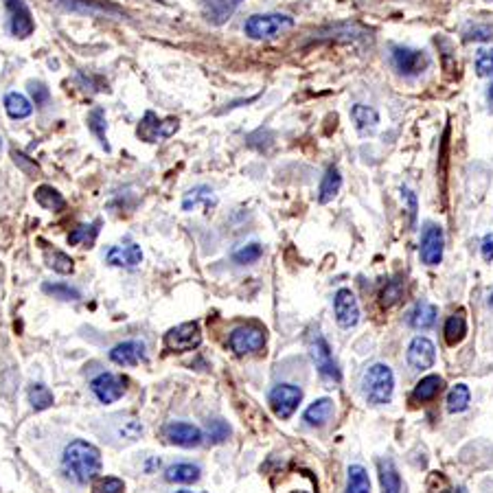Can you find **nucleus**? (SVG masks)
<instances>
[{"instance_id":"obj_23","label":"nucleus","mask_w":493,"mask_h":493,"mask_svg":"<svg viewBox=\"0 0 493 493\" xmlns=\"http://www.w3.org/2000/svg\"><path fill=\"white\" fill-rule=\"evenodd\" d=\"M333 417V401L323 397V399H316L314 403H309L305 414H303V419L307 421V426L311 428H320L325 426L329 419Z\"/></svg>"},{"instance_id":"obj_33","label":"nucleus","mask_w":493,"mask_h":493,"mask_svg":"<svg viewBox=\"0 0 493 493\" xmlns=\"http://www.w3.org/2000/svg\"><path fill=\"white\" fill-rule=\"evenodd\" d=\"M44 259H46V266L53 268L60 274H70L75 270V261L62 250L58 248H44Z\"/></svg>"},{"instance_id":"obj_42","label":"nucleus","mask_w":493,"mask_h":493,"mask_svg":"<svg viewBox=\"0 0 493 493\" xmlns=\"http://www.w3.org/2000/svg\"><path fill=\"white\" fill-rule=\"evenodd\" d=\"M29 94H31V99H33V103L38 108H44L46 103L50 101V90L42 82H29Z\"/></svg>"},{"instance_id":"obj_10","label":"nucleus","mask_w":493,"mask_h":493,"mask_svg":"<svg viewBox=\"0 0 493 493\" xmlns=\"http://www.w3.org/2000/svg\"><path fill=\"white\" fill-rule=\"evenodd\" d=\"M311 359H314L316 371L325 381H329V384H338L340 381V377H342L340 369H338V364H335L331 349H329V345H327V340L323 338V335H318V338L314 340V345H311Z\"/></svg>"},{"instance_id":"obj_9","label":"nucleus","mask_w":493,"mask_h":493,"mask_svg":"<svg viewBox=\"0 0 493 493\" xmlns=\"http://www.w3.org/2000/svg\"><path fill=\"white\" fill-rule=\"evenodd\" d=\"M5 9L9 13V31L18 40H27L36 31L33 13L24 0H5Z\"/></svg>"},{"instance_id":"obj_24","label":"nucleus","mask_w":493,"mask_h":493,"mask_svg":"<svg viewBox=\"0 0 493 493\" xmlns=\"http://www.w3.org/2000/svg\"><path fill=\"white\" fill-rule=\"evenodd\" d=\"M379 482H381V493H401V476L393 458L379 460Z\"/></svg>"},{"instance_id":"obj_25","label":"nucleus","mask_w":493,"mask_h":493,"mask_svg":"<svg viewBox=\"0 0 493 493\" xmlns=\"http://www.w3.org/2000/svg\"><path fill=\"white\" fill-rule=\"evenodd\" d=\"M202 470L197 465L193 462H175L171 467H167L165 472V480L167 482H180V484H189V482H195L200 478Z\"/></svg>"},{"instance_id":"obj_11","label":"nucleus","mask_w":493,"mask_h":493,"mask_svg":"<svg viewBox=\"0 0 493 493\" xmlns=\"http://www.w3.org/2000/svg\"><path fill=\"white\" fill-rule=\"evenodd\" d=\"M333 314L340 327L351 329L359 323V305L349 288H340L333 294Z\"/></svg>"},{"instance_id":"obj_49","label":"nucleus","mask_w":493,"mask_h":493,"mask_svg":"<svg viewBox=\"0 0 493 493\" xmlns=\"http://www.w3.org/2000/svg\"><path fill=\"white\" fill-rule=\"evenodd\" d=\"M175 493H206V491H193V489H180Z\"/></svg>"},{"instance_id":"obj_31","label":"nucleus","mask_w":493,"mask_h":493,"mask_svg":"<svg viewBox=\"0 0 493 493\" xmlns=\"http://www.w3.org/2000/svg\"><path fill=\"white\" fill-rule=\"evenodd\" d=\"M99 226H101V220H94L92 224H80L77 226L70 235H68V244L70 246H92L97 235H99Z\"/></svg>"},{"instance_id":"obj_21","label":"nucleus","mask_w":493,"mask_h":493,"mask_svg":"<svg viewBox=\"0 0 493 493\" xmlns=\"http://www.w3.org/2000/svg\"><path fill=\"white\" fill-rule=\"evenodd\" d=\"M436 318H438V307L428 303V300H421L412 307L410 316H408V325L412 329L426 331V329H432L436 325Z\"/></svg>"},{"instance_id":"obj_22","label":"nucleus","mask_w":493,"mask_h":493,"mask_svg":"<svg viewBox=\"0 0 493 493\" xmlns=\"http://www.w3.org/2000/svg\"><path fill=\"white\" fill-rule=\"evenodd\" d=\"M340 189H342V173H340V169H338V167L331 165V167L325 171L323 180H320V187H318V202H320V204L331 202L335 195L340 193Z\"/></svg>"},{"instance_id":"obj_6","label":"nucleus","mask_w":493,"mask_h":493,"mask_svg":"<svg viewBox=\"0 0 493 493\" xmlns=\"http://www.w3.org/2000/svg\"><path fill=\"white\" fill-rule=\"evenodd\" d=\"M200 345H202V331H200V325L195 320L178 325V327L169 329L167 335H165V347L169 351H175V353L193 351Z\"/></svg>"},{"instance_id":"obj_29","label":"nucleus","mask_w":493,"mask_h":493,"mask_svg":"<svg viewBox=\"0 0 493 493\" xmlns=\"http://www.w3.org/2000/svg\"><path fill=\"white\" fill-rule=\"evenodd\" d=\"M443 335H445V342L450 347H456L462 342V338L467 335V320H465V314L462 311H458V314L450 316L445 320V327H443Z\"/></svg>"},{"instance_id":"obj_28","label":"nucleus","mask_w":493,"mask_h":493,"mask_svg":"<svg viewBox=\"0 0 493 493\" xmlns=\"http://www.w3.org/2000/svg\"><path fill=\"white\" fill-rule=\"evenodd\" d=\"M36 202L42 206V209L53 211V213L62 211L66 206V200L62 197V193L58 189H53L50 185H42V187L36 189Z\"/></svg>"},{"instance_id":"obj_3","label":"nucleus","mask_w":493,"mask_h":493,"mask_svg":"<svg viewBox=\"0 0 493 493\" xmlns=\"http://www.w3.org/2000/svg\"><path fill=\"white\" fill-rule=\"evenodd\" d=\"M294 27V18L285 13H254L244 22V33L250 40H272Z\"/></svg>"},{"instance_id":"obj_7","label":"nucleus","mask_w":493,"mask_h":493,"mask_svg":"<svg viewBox=\"0 0 493 493\" xmlns=\"http://www.w3.org/2000/svg\"><path fill=\"white\" fill-rule=\"evenodd\" d=\"M391 62L403 77H419L430 66V60L423 50L410 46H393Z\"/></svg>"},{"instance_id":"obj_2","label":"nucleus","mask_w":493,"mask_h":493,"mask_svg":"<svg viewBox=\"0 0 493 493\" xmlns=\"http://www.w3.org/2000/svg\"><path fill=\"white\" fill-rule=\"evenodd\" d=\"M395 391V375L388 364H373L367 369L364 377H362V393H364L367 401L373 406H381L393 399Z\"/></svg>"},{"instance_id":"obj_1","label":"nucleus","mask_w":493,"mask_h":493,"mask_svg":"<svg viewBox=\"0 0 493 493\" xmlns=\"http://www.w3.org/2000/svg\"><path fill=\"white\" fill-rule=\"evenodd\" d=\"M62 472L77 484H88L101 472V454L88 440H70L62 454Z\"/></svg>"},{"instance_id":"obj_32","label":"nucleus","mask_w":493,"mask_h":493,"mask_svg":"<svg viewBox=\"0 0 493 493\" xmlns=\"http://www.w3.org/2000/svg\"><path fill=\"white\" fill-rule=\"evenodd\" d=\"M106 112H103V108H92L88 112V129L97 136V141L101 143V147L110 151V145H108V139H106Z\"/></svg>"},{"instance_id":"obj_45","label":"nucleus","mask_w":493,"mask_h":493,"mask_svg":"<svg viewBox=\"0 0 493 493\" xmlns=\"http://www.w3.org/2000/svg\"><path fill=\"white\" fill-rule=\"evenodd\" d=\"M491 27H472V29H467L465 31V40L470 42V40H489L491 38Z\"/></svg>"},{"instance_id":"obj_48","label":"nucleus","mask_w":493,"mask_h":493,"mask_svg":"<svg viewBox=\"0 0 493 493\" xmlns=\"http://www.w3.org/2000/svg\"><path fill=\"white\" fill-rule=\"evenodd\" d=\"M487 97H489V103H491V110H493V84L489 86V92H487Z\"/></svg>"},{"instance_id":"obj_19","label":"nucleus","mask_w":493,"mask_h":493,"mask_svg":"<svg viewBox=\"0 0 493 493\" xmlns=\"http://www.w3.org/2000/svg\"><path fill=\"white\" fill-rule=\"evenodd\" d=\"M202 209L206 213H211L215 206H217V195L213 193L211 187H206V185H200V187H193L189 193H185L183 197V211H195V209Z\"/></svg>"},{"instance_id":"obj_12","label":"nucleus","mask_w":493,"mask_h":493,"mask_svg":"<svg viewBox=\"0 0 493 493\" xmlns=\"http://www.w3.org/2000/svg\"><path fill=\"white\" fill-rule=\"evenodd\" d=\"M90 391L101 403H114L125 395V379L114 373H101L90 381Z\"/></svg>"},{"instance_id":"obj_50","label":"nucleus","mask_w":493,"mask_h":493,"mask_svg":"<svg viewBox=\"0 0 493 493\" xmlns=\"http://www.w3.org/2000/svg\"><path fill=\"white\" fill-rule=\"evenodd\" d=\"M0 153H3V136H0Z\"/></svg>"},{"instance_id":"obj_30","label":"nucleus","mask_w":493,"mask_h":493,"mask_svg":"<svg viewBox=\"0 0 493 493\" xmlns=\"http://www.w3.org/2000/svg\"><path fill=\"white\" fill-rule=\"evenodd\" d=\"M347 493H371L369 472L362 465H351L347 472Z\"/></svg>"},{"instance_id":"obj_4","label":"nucleus","mask_w":493,"mask_h":493,"mask_svg":"<svg viewBox=\"0 0 493 493\" xmlns=\"http://www.w3.org/2000/svg\"><path fill=\"white\" fill-rule=\"evenodd\" d=\"M228 347L237 355L256 353L266 347V331L256 325H242L237 329H232V333L228 335Z\"/></svg>"},{"instance_id":"obj_52","label":"nucleus","mask_w":493,"mask_h":493,"mask_svg":"<svg viewBox=\"0 0 493 493\" xmlns=\"http://www.w3.org/2000/svg\"><path fill=\"white\" fill-rule=\"evenodd\" d=\"M440 493H452V491H450V489H443V491H440Z\"/></svg>"},{"instance_id":"obj_8","label":"nucleus","mask_w":493,"mask_h":493,"mask_svg":"<svg viewBox=\"0 0 493 493\" xmlns=\"http://www.w3.org/2000/svg\"><path fill=\"white\" fill-rule=\"evenodd\" d=\"M443 248H445V237L443 228L428 222L423 232H421V246H419V256L426 266H438L443 261Z\"/></svg>"},{"instance_id":"obj_18","label":"nucleus","mask_w":493,"mask_h":493,"mask_svg":"<svg viewBox=\"0 0 493 493\" xmlns=\"http://www.w3.org/2000/svg\"><path fill=\"white\" fill-rule=\"evenodd\" d=\"M110 359L119 367H136L139 362L145 359V345L139 342V340L121 342L110 351Z\"/></svg>"},{"instance_id":"obj_14","label":"nucleus","mask_w":493,"mask_h":493,"mask_svg":"<svg viewBox=\"0 0 493 493\" xmlns=\"http://www.w3.org/2000/svg\"><path fill=\"white\" fill-rule=\"evenodd\" d=\"M175 129H178V119L161 121L153 112H145V117H143V121H141V125L136 129V134L147 143H156L161 139H169Z\"/></svg>"},{"instance_id":"obj_46","label":"nucleus","mask_w":493,"mask_h":493,"mask_svg":"<svg viewBox=\"0 0 493 493\" xmlns=\"http://www.w3.org/2000/svg\"><path fill=\"white\" fill-rule=\"evenodd\" d=\"M480 252H482V259L487 264L493 261V232H489V235H484L482 239V246H480Z\"/></svg>"},{"instance_id":"obj_41","label":"nucleus","mask_w":493,"mask_h":493,"mask_svg":"<svg viewBox=\"0 0 493 493\" xmlns=\"http://www.w3.org/2000/svg\"><path fill=\"white\" fill-rule=\"evenodd\" d=\"M143 423H139L136 419H129V421H125V423H121L119 428H117V436L119 438H125V440H136V438H141L143 436Z\"/></svg>"},{"instance_id":"obj_36","label":"nucleus","mask_w":493,"mask_h":493,"mask_svg":"<svg viewBox=\"0 0 493 493\" xmlns=\"http://www.w3.org/2000/svg\"><path fill=\"white\" fill-rule=\"evenodd\" d=\"M261 254H264L261 244L252 242V244H246L232 252V261L239 264V266H250V264H256L259 259H261Z\"/></svg>"},{"instance_id":"obj_37","label":"nucleus","mask_w":493,"mask_h":493,"mask_svg":"<svg viewBox=\"0 0 493 493\" xmlns=\"http://www.w3.org/2000/svg\"><path fill=\"white\" fill-rule=\"evenodd\" d=\"M42 290L53 298H60V300H80L82 298V292L77 288H70V285H66V283H44Z\"/></svg>"},{"instance_id":"obj_27","label":"nucleus","mask_w":493,"mask_h":493,"mask_svg":"<svg viewBox=\"0 0 493 493\" xmlns=\"http://www.w3.org/2000/svg\"><path fill=\"white\" fill-rule=\"evenodd\" d=\"M5 110L11 119L20 121V119H27L33 114V103L20 92H7L5 94Z\"/></svg>"},{"instance_id":"obj_44","label":"nucleus","mask_w":493,"mask_h":493,"mask_svg":"<svg viewBox=\"0 0 493 493\" xmlns=\"http://www.w3.org/2000/svg\"><path fill=\"white\" fill-rule=\"evenodd\" d=\"M125 491V484L121 478H103L99 484H97V491L94 493H123Z\"/></svg>"},{"instance_id":"obj_20","label":"nucleus","mask_w":493,"mask_h":493,"mask_svg":"<svg viewBox=\"0 0 493 493\" xmlns=\"http://www.w3.org/2000/svg\"><path fill=\"white\" fill-rule=\"evenodd\" d=\"M351 121L362 136H371L379 125V112L371 106L355 103V106L351 108Z\"/></svg>"},{"instance_id":"obj_17","label":"nucleus","mask_w":493,"mask_h":493,"mask_svg":"<svg viewBox=\"0 0 493 493\" xmlns=\"http://www.w3.org/2000/svg\"><path fill=\"white\" fill-rule=\"evenodd\" d=\"M106 261L117 268L134 270L143 261V250L139 244H127V246H112L106 254Z\"/></svg>"},{"instance_id":"obj_38","label":"nucleus","mask_w":493,"mask_h":493,"mask_svg":"<svg viewBox=\"0 0 493 493\" xmlns=\"http://www.w3.org/2000/svg\"><path fill=\"white\" fill-rule=\"evenodd\" d=\"M476 72H478V77H491L493 75V48L480 46L476 50Z\"/></svg>"},{"instance_id":"obj_13","label":"nucleus","mask_w":493,"mask_h":493,"mask_svg":"<svg viewBox=\"0 0 493 493\" xmlns=\"http://www.w3.org/2000/svg\"><path fill=\"white\" fill-rule=\"evenodd\" d=\"M406 359H408V364L414 371H428V369H432L434 362H436V347H434V342L430 338H426V335H417V338H412V342L408 345Z\"/></svg>"},{"instance_id":"obj_35","label":"nucleus","mask_w":493,"mask_h":493,"mask_svg":"<svg viewBox=\"0 0 493 493\" xmlns=\"http://www.w3.org/2000/svg\"><path fill=\"white\" fill-rule=\"evenodd\" d=\"M29 403L33 406V410H46V408H50L53 406V393L48 391V386H44V384H31L29 386Z\"/></svg>"},{"instance_id":"obj_39","label":"nucleus","mask_w":493,"mask_h":493,"mask_svg":"<svg viewBox=\"0 0 493 493\" xmlns=\"http://www.w3.org/2000/svg\"><path fill=\"white\" fill-rule=\"evenodd\" d=\"M206 436H209L211 443H224V440L230 436V426L222 419L209 421V426H206Z\"/></svg>"},{"instance_id":"obj_34","label":"nucleus","mask_w":493,"mask_h":493,"mask_svg":"<svg viewBox=\"0 0 493 493\" xmlns=\"http://www.w3.org/2000/svg\"><path fill=\"white\" fill-rule=\"evenodd\" d=\"M470 403H472L470 388H467L465 384H456L448 395V410L452 414H458V412H465L467 408H470Z\"/></svg>"},{"instance_id":"obj_15","label":"nucleus","mask_w":493,"mask_h":493,"mask_svg":"<svg viewBox=\"0 0 493 493\" xmlns=\"http://www.w3.org/2000/svg\"><path fill=\"white\" fill-rule=\"evenodd\" d=\"M165 438L169 440V443L173 445H180V448H197L202 443V430L193 423H187V421H171L165 426L163 430Z\"/></svg>"},{"instance_id":"obj_5","label":"nucleus","mask_w":493,"mask_h":493,"mask_svg":"<svg viewBox=\"0 0 493 493\" xmlns=\"http://www.w3.org/2000/svg\"><path fill=\"white\" fill-rule=\"evenodd\" d=\"M270 406L278 419H290L303 401V391L294 384H278L270 391Z\"/></svg>"},{"instance_id":"obj_43","label":"nucleus","mask_w":493,"mask_h":493,"mask_svg":"<svg viewBox=\"0 0 493 493\" xmlns=\"http://www.w3.org/2000/svg\"><path fill=\"white\" fill-rule=\"evenodd\" d=\"M11 156H13V163L27 175H40V167L29 158V156H24L22 151H11Z\"/></svg>"},{"instance_id":"obj_16","label":"nucleus","mask_w":493,"mask_h":493,"mask_svg":"<svg viewBox=\"0 0 493 493\" xmlns=\"http://www.w3.org/2000/svg\"><path fill=\"white\" fill-rule=\"evenodd\" d=\"M244 0H202V16L213 27H222L232 18Z\"/></svg>"},{"instance_id":"obj_26","label":"nucleus","mask_w":493,"mask_h":493,"mask_svg":"<svg viewBox=\"0 0 493 493\" xmlns=\"http://www.w3.org/2000/svg\"><path fill=\"white\" fill-rule=\"evenodd\" d=\"M443 391V377L440 375H426L417 386H414V399L419 403H428L432 399H436V395Z\"/></svg>"},{"instance_id":"obj_47","label":"nucleus","mask_w":493,"mask_h":493,"mask_svg":"<svg viewBox=\"0 0 493 493\" xmlns=\"http://www.w3.org/2000/svg\"><path fill=\"white\" fill-rule=\"evenodd\" d=\"M153 467H161V460H151V462H147V472H151Z\"/></svg>"},{"instance_id":"obj_40","label":"nucleus","mask_w":493,"mask_h":493,"mask_svg":"<svg viewBox=\"0 0 493 493\" xmlns=\"http://www.w3.org/2000/svg\"><path fill=\"white\" fill-rule=\"evenodd\" d=\"M401 294H403V285H401V281H391V283H386V288L381 290V305L384 307H393L395 303H399V298H401Z\"/></svg>"},{"instance_id":"obj_51","label":"nucleus","mask_w":493,"mask_h":493,"mask_svg":"<svg viewBox=\"0 0 493 493\" xmlns=\"http://www.w3.org/2000/svg\"><path fill=\"white\" fill-rule=\"evenodd\" d=\"M489 305H491V307H493V294H491V296H489Z\"/></svg>"}]
</instances>
